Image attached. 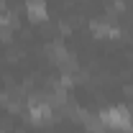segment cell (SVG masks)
I'll list each match as a JSON object with an SVG mask.
<instances>
[{"mask_svg": "<svg viewBox=\"0 0 133 133\" xmlns=\"http://www.w3.org/2000/svg\"><path fill=\"white\" fill-rule=\"evenodd\" d=\"M26 16L31 18L33 23H41V21H46V3L44 0H28L26 3Z\"/></svg>", "mask_w": 133, "mask_h": 133, "instance_id": "obj_4", "label": "cell"}, {"mask_svg": "<svg viewBox=\"0 0 133 133\" xmlns=\"http://www.w3.org/2000/svg\"><path fill=\"white\" fill-rule=\"evenodd\" d=\"M100 120L105 123V128H115V131H131V125H133L131 108H123V105L102 110L100 113Z\"/></svg>", "mask_w": 133, "mask_h": 133, "instance_id": "obj_1", "label": "cell"}, {"mask_svg": "<svg viewBox=\"0 0 133 133\" xmlns=\"http://www.w3.org/2000/svg\"><path fill=\"white\" fill-rule=\"evenodd\" d=\"M82 123H84V128H87V133H105V123L100 120V115H90V113H84Z\"/></svg>", "mask_w": 133, "mask_h": 133, "instance_id": "obj_5", "label": "cell"}, {"mask_svg": "<svg viewBox=\"0 0 133 133\" xmlns=\"http://www.w3.org/2000/svg\"><path fill=\"white\" fill-rule=\"evenodd\" d=\"M26 108H28V118H31V123H36V125L49 123L51 118H54V108H51V102L46 97H33Z\"/></svg>", "mask_w": 133, "mask_h": 133, "instance_id": "obj_2", "label": "cell"}, {"mask_svg": "<svg viewBox=\"0 0 133 133\" xmlns=\"http://www.w3.org/2000/svg\"><path fill=\"white\" fill-rule=\"evenodd\" d=\"M0 102H3L10 113H21V110L26 108L23 90H8V92H0Z\"/></svg>", "mask_w": 133, "mask_h": 133, "instance_id": "obj_3", "label": "cell"}, {"mask_svg": "<svg viewBox=\"0 0 133 133\" xmlns=\"http://www.w3.org/2000/svg\"><path fill=\"white\" fill-rule=\"evenodd\" d=\"M92 33L100 36V38H105V36H118V28L110 26V23H105V21H92Z\"/></svg>", "mask_w": 133, "mask_h": 133, "instance_id": "obj_6", "label": "cell"}]
</instances>
